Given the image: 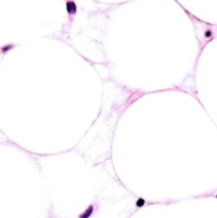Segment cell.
I'll return each mask as SVG.
<instances>
[{
    "mask_svg": "<svg viewBox=\"0 0 217 218\" xmlns=\"http://www.w3.org/2000/svg\"><path fill=\"white\" fill-rule=\"evenodd\" d=\"M145 203H146V201H145V199L138 198V199L136 200V202H135V205H136V207H143V206L145 205Z\"/></svg>",
    "mask_w": 217,
    "mask_h": 218,
    "instance_id": "obj_3",
    "label": "cell"
},
{
    "mask_svg": "<svg viewBox=\"0 0 217 218\" xmlns=\"http://www.w3.org/2000/svg\"><path fill=\"white\" fill-rule=\"evenodd\" d=\"M210 35H211V32H210V31L205 32V37H210Z\"/></svg>",
    "mask_w": 217,
    "mask_h": 218,
    "instance_id": "obj_5",
    "label": "cell"
},
{
    "mask_svg": "<svg viewBox=\"0 0 217 218\" xmlns=\"http://www.w3.org/2000/svg\"><path fill=\"white\" fill-rule=\"evenodd\" d=\"M66 10H67V13H68L70 16H72V15H76V13H77L76 3H75L72 0H68V1H66Z\"/></svg>",
    "mask_w": 217,
    "mask_h": 218,
    "instance_id": "obj_1",
    "label": "cell"
},
{
    "mask_svg": "<svg viewBox=\"0 0 217 218\" xmlns=\"http://www.w3.org/2000/svg\"><path fill=\"white\" fill-rule=\"evenodd\" d=\"M216 198H217V195H216Z\"/></svg>",
    "mask_w": 217,
    "mask_h": 218,
    "instance_id": "obj_6",
    "label": "cell"
},
{
    "mask_svg": "<svg viewBox=\"0 0 217 218\" xmlns=\"http://www.w3.org/2000/svg\"><path fill=\"white\" fill-rule=\"evenodd\" d=\"M93 213H94V205H93V204H89V205L87 206V209H86L83 213H81V214L79 215V218H89L93 215Z\"/></svg>",
    "mask_w": 217,
    "mask_h": 218,
    "instance_id": "obj_2",
    "label": "cell"
},
{
    "mask_svg": "<svg viewBox=\"0 0 217 218\" xmlns=\"http://www.w3.org/2000/svg\"><path fill=\"white\" fill-rule=\"evenodd\" d=\"M14 47V45H12V44H9V45H7V46H4V47H2V49H1V51H2V53H7L8 51H10L11 49Z\"/></svg>",
    "mask_w": 217,
    "mask_h": 218,
    "instance_id": "obj_4",
    "label": "cell"
}]
</instances>
